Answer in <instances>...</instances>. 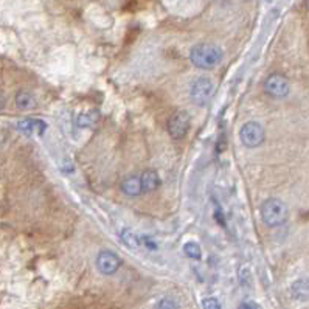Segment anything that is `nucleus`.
Returning a JSON list of instances; mask_svg holds the SVG:
<instances>
[{
    "mask_svg": "<svg viewBox=\"0 0 309 309\" xmlns=\"http://www.w3.org/2000/svg\"><path fill=\"white\" fill-rule=\"evenodd\" d=\"M224 59V51L221 47L212 42L196 44L190 50V61L194 67L202 70H213Z\"/></svg>",
    "mask_w": 309,
    "mask_h": 309,
    "instance_id": "nucleus-1",
    "label": "nucleus"
},
{
    "mask_svg": "<svg viewBox=\"0 0 309 309\" xmlns=\"http://www.w3.org/2000/svg\"><path fill=\"white\" fill-rule=\"evenodd\" d=\"M289 209L288 205L275 197H270L261 205V218L269 227H280L288 221Z\"/></svg>",
    "mask_w": 309,
    "mask_h": 309,
    "instance_id": "nucleus-2",
    "label": "nucleus"
},
{
    "mask_svg": "<svg viewBox=\"0 0 309 309\" xmlns=\"http://www.w3.org/2000/svg\"><path fill=\"white\" fill-rule=\"evenodd\" d=\"M215 93V83L210 78H200L194 80L190 86V98L196 106H205L209 105L210 99L213 98Z\"/></svg>",
    "mask_w": 309,
    "mask_h": 309,
    "instance_id": "nucleus-3",
    "label": "nucleus"
},
{
    "mask_svg": "<svg viewBox=\"0 0 309 309\" xmlns=\"http://www.w3.org/2000/svg\"><path fill=\"white\" fill-rule=\"evenodd\" d=\"M239 140L246 148H258L264 142V127L258 121H247L239 131Z\"/></svg>",
    "mask_w": 309,
    "mask_h": 309,
    "instance_id": "nucleus-4",
    "label": "nucleus"
},
{
    "mask_svg": "<svg viewBox=\"0 0 309 309\" xmlns=\"http://www.w3.org/2000/svg\"><path fill=\"white\" fill-rule=\"evenodd\" d=\"M166 129L173 139H176V140L184 139L190 131V115L184 111L173 114L166 123Z\"/></svg>",
    "mask_w": 309,
    "mask_h": 309,
    "instance_id": "nucleus-5",
    "label": "nucleus"
},
{
    "mask_svg": "<svg viewBox=\"0 0 309 309\" xmlns=\"http://www.w3.org/2000/svg\"><path fill=\"white\" fill-rule=\"evenodd\" d=\"M264 92L270 98H286L289 95V81L286 76H283L280 73H273L267 76L264 81Z\"/></svg>",
    "mask_w": 309,
    "mask_h": 309,
    "instance_id": "nucleus-6",
    "label": "nucleus"
},
{
    "mask_svg": "<svg viewBox=\"0 0 309 309\" xmlns=\"http://www.w3.org/2000/svg\"><path fill=\"white\" fill-rule=\"evenodd\" d=\"M121 266L120 256L109 250H101L96 256V267L102 275H114Z\"/></svg>",
    "mask_w": 309,
    "mask_h": 309,
    "instance_id": "nucleus-7",
    "label": "nucleus"
},
{
    "mask_svg": "<svg viewBox=\"0 0 309 309\" xmlns=\"http://www.w3.org/2000/svg\"><path fill=\"white\" fill-rule=\"evenodd\" d=\"M140 184H142V191L143 193H151L156 191L160 187V177L157 171L154 169H146L140 176Z\"/></svg>",
    "mask_w": 309,
    "mask_h": 309,
    "instance_id": "nucleus-8",
    "label": "nucleus"
},
{
    "mask_svg": "<svg viewBox=\"0 0 309 309\" xmlns=\"http://www.w3.org/2000/svg\"><path fill=\"white\" fill-rule=\"evenodd\" d=\"M121 191L126 194V196H131V197H135V196H140L143 191H142V184H140V177L139 176H129L126 177L123 182H121Z\"/></svg>",
    "mask_w": 309,
    "mask_h": 309,
    "instance_id": "nucleus-9",
    "label": "nucleus"
},
{
    "mask_svg": "<svg viewBox=\"0 0 309 309\" xmlns=\"http://www.w3.org/2000/svg\"><path fill=\"white\" fill-rule=\"evenodd\" d=\"M36 98L33 93L27 92V90H20L16 95V106L22 111H31L36 108Z\"/></svg>",
    "mask_w": 309,
    "mask_h": 309,
    "instance_id": "nucleus-10",
    "label": "nucleus"
},
{
    "mask_svg": "<svg viewBox=\"0 0 309 309\" xmlns=\"http://www.w3.org/2000/svg\"><path fill=\"white\" fill-rule=\"evenodd\" d=\"M120 238H121V243L126 246V247H129L132 250H137L142 246V236H139L134 230L131 228H123L121 230V233H120Z\"/></svg>",
    "mask_w": 309,
    "mask_h": 309,
    "instance_id": "nucleus-11",
    "label": "nucleus"
},
{
    "mask_svg": "<svg viewBox=\"0 0 309 309\" xmlns=\"http://www.w3.org/2000/svg\"><path fill=\"white\" fill-rule=\"evenodd\" d=\"M98 121H99V112L96 109L81 112L78 117L75 118V123H76V126H78V127H92Z\"/></svg>",
    "mask_w": 309,
    "mask_h": 309,
    "instance_id": "nucleus-12",
    "label": "nucleus"
},
{
    "mask_svg": "<svg viewBox=\"0 0 309 309\" xmlns=\"http://www.w3.org/2000/svg\"><path fill=\"white\" fill-rule=\"evenodd\" d=\"M307 281L303 278V280H297L292 288H291V294L295 300H306L307 298Z\"/></svg>",
    "mask_w": 309,
    "mask_h": 309,
    "instance_id": "nucleus-13",
    "label": "nucleus"
},
{
    "mask_svg": "<svg viewBox=\"0 0 309 309\" xmlns=\"http://www.w3.org/2000/svg\"><path fill=\"white\" fill-rule=\"evenodd\" d=\"M184 253L188 256V258H191V260H200L202 258V249H200V246L197 243H193V241L184 244Z\"/></svg>",
    "mask_w": 309,
    "mask_h": 309,
    "instance_id": "nucleus-14",
    "label": "nucleus"
},
{
    "mask_svg": "<svg viewBox=\"0 0 309 309\" xmlns=\"http://www.w3.org/2000/svg\"><path fill=\"white\" fill-rule=\"evenodd\" d=\"M44 123L42 121H38V120H23L17 124V129L25 132V134H31L35 129L39 131V126H42Z\"/></svg>",
    "mask_w": 309,
    "mask_h": 309,
    "instance_id": "nucleus-15",
    "label": "nucleus"
},
{
    "mask_svg": "<svg viewBox=\"0 0 309 309\" xmlns=\"http://www.w3.org/2000/svg\"><path fill=\"white\" fill-rule=\"evenodd\" d=\"M202 307L205 309H221L222 304L219 303V300L216 297H207L202 300Z\"/></svg>",
    "mask_w": 309,
    "mask_h": 309,
    "instance_id": "nucleus-16",
    "label": "nucleus"
},
{
    "mask_svg": "<svg viewBox=\"0 0 309 309\" xmlns=\"http://www.w3.org/2000/svg\"><path fill=\"white\" fill-rule=\"evenodd\" d=\"M157 307L159 309H176V307H179V303L173 298H162L157 303Z\"/></svg>",
    "mask_w": 309,
    "mask_h": 309,
    "instance_id": "nucleus-17",
    "label": "nucleus"
},
{
    "mask_svg": "<svg viewBox=\"0 0 309 309\" xmlns=\"http://www.w3.org/2000/svg\"><path fill=\"white\" fill-rule=\"evenodd\" d=\"M142 246L146 247L148 250H152V252H156V250H157V244H156V241H154L152 238H149V236H142Z\"/></svg>",
    "mask_w": 309,
    "mask_h": 309,
    "instance_id": "nucleus-18",
    "label": "nucleus"
},
{
    "mask_svg": "<svg viewBox=\"0 0 309 309\" xmlns=\"http://www.w3.org/2000/svg\"><path fill=\"white\" fill-rule=\"evenodd\" d=\"M239 309H261V304L255 303V301H243L238 304Z\"/></svg>",
    "mask_w": 309,
    "mask_h": 309,
    "instance_id": "nucleus-19",
    "label": "nucleus"
},
{
    "mask_svg": "<svg viewBox=\"0 0 309 309\" xmlns=\"http://www.w3.org/2000/svg\"><path fill=\"white\" fill-rule=\"evenodd\" d=\"M4 106H5V96L0 93V111L4 109Z\"/></svg>",
    "mask_w": 309,
    "mask_h": 309,
    "instance_id": "nucleus-20",
    "label": "nucleus"
}]
</instances>
